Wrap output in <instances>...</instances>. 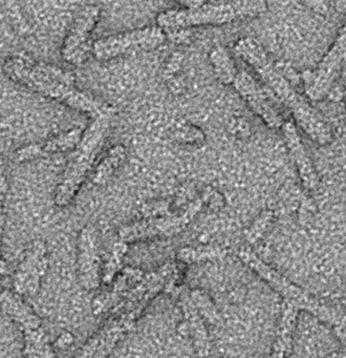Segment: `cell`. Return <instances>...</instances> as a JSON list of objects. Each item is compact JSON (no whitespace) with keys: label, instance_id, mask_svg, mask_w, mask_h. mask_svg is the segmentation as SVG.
<instances>
[{"label":"cell","instance_id":"cell-23","mask_svg":"<svg viewBox=\"0 0 346 358\" xmlns=\"http://www.w3.org/2000/svg\"><path fill=\"white\" fill-rule=\"evenodd\" d=\"M127 249L128 246L126 243L121 242V241H117L115 243L110 257H109L108 262L105 266L104 272L102 273V282L104 284H110L113 278H115V273H117L119 270L121 269Z\"/></svg>","mask_w":346,"mask_h":358},{"label":"cell","instance_id":"cell-7","mask_svg":"<svg viewBox=\"0 0 346 358\" xmlns=\"http://www.w3.org/2000/svg\"><path fill=\"white\" fill-rule=\"evenodd\" d=\"M167 35L159 27H146L96 39L92 45V56L99 62H107L126 54L150 51L163 45Z\"/></svg>","mask_w":346,"mask_h":358},{"label":"cell","instance_id":"cell-3","mask_svg":"<svg viewBox=\"0 0 346 358\" xmlns=\"http://www.w3.org/2000/svg\"><path fill=\"white\" fill-rule=\"evenodd\" d=\"M182 9L166 10L157 15L164 32L189 30L194 27L222 26L253 18L266 10L264 1H187Z\"/></svg>","mask_w":346,"mask_h":358},{"label":"cell","instance_id":"cell-11","mask_svg":"<svg viewBox=\"0 0 346 358\" xmlns=\"http://www.w3.org/2000/svg\"><path fill=\"white\" fill-rule=\"evenodd\" d=\"M100 252L96 230L92 226L82 228L78 236V275L85 290H94L102 282Z\"/></svg>","mask_w":346,"mask_h":358},{"label":"cell","instance_id":"cell-19","mask_svg":"<svg viewBox=\"0 0 346 358\" xmlns=\"http://www.w3.org/2000/svg\"><path fill=\"white\" fill-rule=\"evenodd\" d=\"M127 156L125 146H113L107 152L105 158L99 163L94 176V182L96 185L106 183L117 169L123 164Z\"/></svg>","mask_w":346,"mask_h":358},{"label":"cell","instance_id":"cell-16","mask_svg":"<svg viewBox=\"0 0 346 358\" xmlns=\"http://www.w3.org/2000/svg\"><path fill=\"white\" fill-rule=\"evenodd\" d=\"M180 303L186 318L187 330L192 336L197 355L201 358H205L210 353L209 336L205 326V320L191 301L189 293H182L180 295Z\"/></svg>","mask_w":346,"mask_h":358},{"label":"cell","instance_id":"cell-5","mask_svg":"<svg viewBox=\"0 0 346 358\" xmlns=\"http://www.w3.org/2000/svg\"><path fill=\"white\" fill-rule=\"evenodd\" d=\"M237 255L247 267L254 270L258 275L266 280L268 284H270L277 292L283 295L287 301L293 303L297 308L303 307L304 309L312 312L315 315L318 316L324 322L337 327L338 330L341 331L344 338L346 339V324H344V320H342L339 314L329 309L326 306L319 303L317 299H312L308 293L285 280L278 272L275 271L261 259H258L252 251L240 249L237 252Z\"/></svg>","mask_w":346,"mask_h":358},{"label":"cell","instance_id":"cell-2","mask_svg":"<svg viewBox=\"0 0 346 358\" xmlns=\"http://www.w3.org/2000/svg\"><path fill=\"white\" fill-rule=\"evenodd\" d=\"M234 51L255 70L271 91L289 108L296 124L312 141L319 145H325L331 141L333 134L329 124L308 100L296 91L289 79L283 76L257 41L251 37L239 39L235 43Z\"/></svg>","mask_w":346,"mask_h":358},{"label":"cell","instance_id":"cell-21","mask_svg":"<svg viewBox=\"0 0 346 358\" xmlns=\"http://www.w3.org/2000/svg\"><path fill=\"white\" fill-rule=\"evenodd\" d=\"M226 249L218 246L185 247L178 252V259L191 264L206 259H218L226 255Z\"/></svg>","mask_w":346,"mask_h":358},{"label":"cell","instance_id":"cell-17","mask_svg":"<svg viewBox=\"0 0 346 358\" xmlns=\"http://www.w3.org/2000/svg\"><path fill=\"white\" fill-rule=\"evenodd\" d=\"M297 311L298 308L295 305L289 301L285 303L276 341H275L273 352L268 358H285L291 347V333H293Z\"/></svg>","mask_w":346,"mask_h":358},{"label":"cell","instance_id":"cell-10","mask_svg":"<svg viewBox=\"0 0 346 358\" xmlns=\"http://www.w3.org/2000/svg\"><path fill=\"white\" fill-rule=\"evenodd\" d=\"M48 269V253L42 241H35L27 249L24 257L15 272L13 286L17 294L35 295Z\"/></svg>","mask_w":346,"mask_h":358},{"label":"cell","instance_id":"cell-29","mask_svg":"<svg viewBox=\"0 0 346 358\" xmlns=\"http://www.w3.org/2000/svg\"><path fill=\"white\" fill-rule=\"evenodd\" d=\"M344 97H345V108H346V83H345V87H344Z\"/></svg>","mask_w":346,"mask_h":358},{"label":"cell","instance_id":"cell-12","mask_svg":"<svg viewBox=\"0 0 346 358\" xmlns=\"http://www.w3.org/2000/svg\"><path fill=\"white\" fill-rule=\"evenodd\" d=\"M240 97L247 102L252 110L271 129H281L283 123L282 116L275 110L268 100V95L258 85L253 76L247 71L241 70L237 73L236 78L233 83Z\"/></svg>","mask_w":346,"mask_h":358},{"label":"cell","instance_id":"cell-22","mask_svg":"<svg viewBox=\"0 0 346 358\" xmlns=\"http://www.w3.org/2000/svg\"><path fill=\"white\" fill-rule=\"evenodd\" d=\"M188 293L191 301L194 303L195 308H196L203 320H208L212 324L220 322L219 314L217 313L215 306L203 291L195 289V290L189 291Z\"/></svg>","mask_w":346,"mask_h":358},{"label":"cell","instance_id":"cell-4","mask_svg":"<svg viewBox=\"0 0 346 358\" xmlns=\"http://www.w3.org/2000/svg\"><path fill=\"white\" fill-rule=\"evenodd\" d=\"M113 117L102 116L92 119L84 129L81 141L73 152L60 182L55 190V204L66 207L73 202L90 171L94 169L101 145L106 137Z\"/></svg>","mask_w":346,"mask_h":358},{"label":"cell","instance_id":"cell-20","mask_svg":"<svg viewBox=\"0 0 346 358\" xmlns=\"http://www.w3.org/2000/svg\"><path fill=\"white\" fill-rule=\"evenodd\" d=\"M23 334L24 345L31 349L35 353L36 358H56L54 349L42 327L36 330L25 331Z\"/></svg>","mask_w":346,"mask_h":358},{"label":"cell","instance_id":"cell-14","mask_svg":"<svg viewBox=\"0 0 346 358\" xmlns=\"http://www.w3.org/2000/svg\"><path fill=\"white\" fill-rule=\"evenodd\" d=\"M283 137L297 169L302 185L308 192H315L318 187V177L312 160L302 143L299 131L293 121H285L282 127Z\"/></svg>","mask_w":346,"mask_h":358},{"label":"cell","instance_id":"cell-26","mask_svg":"<svg viewBox=\"0 0 346 358\" xmlns=\"http://www.w3.org/2000/svg\"><path fill=\"white\" fill-rule=\"evenodd\" d=\"M73 336L69 332H63L60 336L57 338L56 345L57 347L61 348V349H65L73 343Z\"/></svg>","mask_w":346,"mask_h":358},{"label":"cell","instance_id":"cell-6","mask_svg":"<svg viewBox=\"0 0 346 358\" xmlns=\"http://www.w3.org/2000/svg\"><path fill=\"white\" fill-rule=\"evenodd\" d=\"M206 203L205 196L193 200L182 213H166L157 217H145L129 225L123 226L119 230V241L134 243L136 241L153 238H167L182 232L194 217L203 210Z\"/></svg>","mask_w":346,"mask_h":358},{"label":"cell","instance_id":"cell-13","mask_svg":"<svg viewBox=\"0 0 346 358\" xmlns=\"http://www.w3.org/2000/svg\"><path fill=\"white\" fill-rule=\"evenodd\" d=\"M83 131L84 129H73L40 143L22 146L15 150L13 160L16 163H24L50 155L73 152L81 141Z\"/></svg>","mask_w":346,"mask_h":358},{"label":"cell","instance_id":"cell-9","mask_svg":"<svg viewBox=\"0 0 346 358\" xmlns=\"http://www.w3.org/2000/svg\"><path fill=\"white\" fill-rule=\"evenodd\" d=\"M346 58V22L340 30L335 43L324 56L305 87L308 100L319 101L329 93L339 76Z\"/></svg>","mask_w":346,"mask_h":358},{"label":"cell","instance_id":"cell-27","mask_svg":"<svg viewBox=\"0 0 346 358\" xmlns=\"http://www.w3.org/2000/svg\"><path fill=\"white\" fill-rule=\"evenodd\" d=\"M6 271H8V266H6V262L2 261V259H0V278H1L2 275H4Z\"/></svg>","mask_w":346,"mask_h":358},{"label":"cell","instance_id":"cell-25","mask_svg":"<svg viewBox=\"0 0 346 358\" xmlns=\"http://www.w3.org/2000/svg\"><path fill=\"white\" fill-rule=\"evenodd\" d=\"M176 137L180 141L190 142V143H199L203 141L205 136L196 127H185L176 133Z\"/></svg>","mask_w":346,"mask_h":358},{"label":"cell","instance_id":"cell-1","mask_svg":"<svg viewBox=\"0 0 346 358\" xmlns=\"http://www.w3.org/2000/svg\"><path fill=\"white\" fill-rule=\"evenodd\" d=\"M2 72L12 83L92 119L115 115L113 106L78 89L75 75L58 66L15 54L3 60Z\"/></svg>","mask_w":346,"mask_h":358},{"label":"cell","instance_id":"cell-24","mask_svg":"<svg viewBox=\"0 0 346 358\" xmlns=\"http://www.w3.org/2000/svg\"><path fill=\"white\" fill-rule=\"evenodd\" d=\"M271 220H272V213H268V211H264V213H261L257 217V220L254 222L253 225L249 228L247 234H245L247 242H256L264 234V232L266 231Z\"/></svg>","mask_w":346,"mask_h":358},{"label":"cell","instance_id":"cell-8","mask_svg":"<svg viewBox=\"0 0 346 358\" xmlns=\"http://www.w3.org/2000/svg\"><path fill=\"white\" fill-rule=\"evenodd\" d=\"M101 8L87 5L82 8L69 27L61 47L62 59L71 66H81L92 55V32L100 20Z\"/></svg>","mask_w":346,"mask_h":358},{"label":"cell","instance_id":"cell-18","mask_svg":"<svg viewBox=\"0 0 346 358\" xmlns=\"http://www.w3.org/2000/svg\"><path fill=\"white\" fill-rule=\"evenodd\" d=\"M209 60L218 80L224 85H233L238 70L230 52L226 48L218 45L210 52Z\"/></svg>","mask_w":346,"mask_h":358},{"label":"cell","instance_id":"cell-15","mask_svg":"<svg viewBox=\"0 0 346 358\" xmlns=\"http://www.w3.org/2000/svg\"><path fill=\"white\" fill-rule=\"evenodd\" d=\"M0 309L19 324L22 332L41 328L39 316L14 290H4L0 293Z\"/></svg>","mask_w":346,"mask_h":358},{"label":"cell","instance_id":"cell-28","mask_svg":"<svg viewBox=\"0 0 346 358\" xmlns=\"http://www.w3.org/2000/svg\"><path fill=\"white\" fill-rule=\"evenodd\" d=\"M24 357L25 358H36L35 353L29 349V347L24 345Z\"/></svg>","mask_w":346,"mask_h":358}]
</instances>
